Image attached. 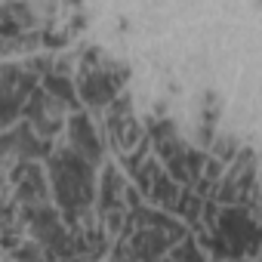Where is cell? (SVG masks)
<instances>
[{"mask_svg": "<svg viewBox=\"0 0 262 262\" xmlns=\"http://www.w3.org/2000/svg\"><path fill=\"white\" fill-rule=\"evenodd\" d=\"M50 173H53V185H56V198H59V207L68 213V219L77 216L80 207L90 204L93 198V167L74 155L71 148L65 151H56L50 155Z\"/></svg>", "mask_w": 262, "mask_h": 262, "instance_id": "cell-1", "label": "cell"}, {"mask_svg": "<svg viewBox=\"0 0 262 262\" xmlns=\"http://www.w3.org/2000/svg\"><path fill=\"white\" fill-rule=\"evenodd\" d=\"M228 247L231 253L241 259L244 253L247 256H256L259 253V222L253 213H247L244 207H228L216 216V228H213Z\"/></svg>", "mask_w": 262, "mask_h": 262, "instance_id": "cell-2", "label": "cell"}, {"mask_svg": "<svg viewBox=\"0 0 262 262\" xmlns=\"http://www.w3.org/2000/svg\"><path fill=\"white\" fill-rule=\"evenodd\" d=\"M68 139H71V151L80 155L90 167H96V164L102 161V142H99V136L93 133L86 114L77 111V114L68 120Z\"/></svg>", "mask_w": 262, "mask_h": 262, "instance_id": "cell-3", "label": "cell"}, {"mask_svg": "<svg viewBox=\"0 0 262 262\" xmlns=\"http://www.w3.org/2000/svg\"><path fill=\"white\" fill-rule=\"evenodd\" d=\"M148 176H151L148 198H151L155 204L167 207V210H176V201H179V191H182V188H179L170 176H164V173H161V167H158L155 161H148Z\"/></svg>", "mask_w": 262, "mask_h": 262, "instance_id": "cell-5", "label": "cell"}, {"mask_svg": "<svg viewBox=\"0 0 262 262\" xmlns=\"http://www.w3.org/2000/svg\"><path fill=\"white\" fill-rule=\"evenodd\" d=\"M173 262H204V259H201V250L194 247V241L185 237V241H179V247L173 250Z\"/></svg>", "mask_w": 262, "mask_h": 262, "instance_id": "cell-8", "label": "cell"}, {"mask_svg": "<svg viewBox=\"0 0 262 262\" xmlns=\"http://www.w3.org/2000/svg\"><path fill=\"white\" fill-rule=\"evenodd\" d=\"M201 207H204V198L194 194V191H179V201H176V210L182 219L188 222H198L201 219Z\"/></svg>", "mask_w": 262, "mask_h": 262, "instance_id": "cell-7", "label": "cell"}, {"mask_svg": "<svg viewBox=\"0 0 262 262\" xmlns=\"http://www.w3.org/2000/svg\"><path fill=\"white\" fill-rule=\"evenodd\" d=\"M170 247H173V244H170L167 234L158 231V228H139V231L133 234V241H129V253H133L136 262H158Z\"/></svg>", "mask_w": 262, "mask_h": 262, "instance_id": "cell-4", "label": "cell"}, {"mask_svg": "<svg viewBox=\"0 0 262 262\" xmlns=\"http://www.w3.org/2000/svg\"><path fill=\"white\" fill-rule=\"evenodd\" d=\"M40 90H43V93H56V96H59L62 102H68L71 108H80V105H77V93H74L71 80H65L62 74H47Z\"/></svg>", "mask_w": 262, "mask_h": 262, "instance_id": "cell-6", "label": "cell"}]
</instances>
